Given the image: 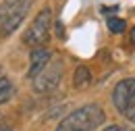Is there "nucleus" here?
I'll list each match as a JSON object with an SVG mask.
<instances>
[{
  "mask_svg": "<svg viewBox=\"0 0 135 131\" xmlns=\"http://www.w3.org/2000/svg\"><path fill=\"white\" fill-rule=\"evenodd\" d=\"M104 121L106 115L100 104H85L65 116L58 123L56 131H96L104 125Z\"/></svg>",
  "mask_w": 135,
  "mask_h": 131,
  "instance_id": "nucleus-1",
  "label": "nucleus"
},
{
  "mask_svg": "<svg viewBox=\"0 0 135 131\" xmlns=\"http://www.w3.org/2000/svg\"><path fill=\"white\" fill-rule=\"evenodd\" d=\"M31 2L33 0H2L0 4V35L2 38L19 29V25L25 21L31 8Z\"/></svg>",
  "mask_w": 135,
  "mask_h": 131,
  "instance_id": "nucleus-2",
  "label": "nucleus"
},
{
  "mask_svg": "<svg viewBox=\"0 0 135 131\" xmlns=\"http://www.w3.org/2000/svg\"><path fill=\"white\" fill-rule=\"evenodd\" d=\"M62 73H65L62 58L52 54L50 63L33 77V92L35 94H50V92H54L58 87L60 79H62Z\"/></svg>",
  "mask_w": 135,
  "mask_h": 131,
  "instance_id": "nucleus-3",
  "label": "nucleus"
},
{
  "mask_svg": "<svg viewBox=\"0 0 135 131\" xmlns=\"http://www.w3.org/2000/svg\"><path fill=\"white\" fill-rule=\"evenodd\" d=\"M50 29H52V11L46 6L42 8L35 19L31 21L29 29L23 35V42L31 48H37V46H44L48 40H50Z\"/></svg>",
  "mask_w": 135,
  "mask_h": 131,
  "instance_id": "nucleus-4",
  "label": "nucleus"
},
{
  "mask_svg": "<svg viewBox=\"0 0 135 131\" xmlns=\"http://www.w3.org/2000/svg\"><path fill=\"white\" fill-rule=\"evenodd\" d=\"M112 104L120 115L135 110V77H127L118 81L112 90Z\"/></svg>",
  "mask_w": 135,
  "mask_h": 131,
  "instance_id": "nucleus-5",
  "label": "nucleus"
},
{
  "mask_svg": "<svg viewBox=\"0 0 135 131\" xmlns=\"http://www.w3.org/2000/svg\"><path fill=\"white\" fill-rule=\"evenodd\" d=\"M52 58V52L48 48H44V46H37V48L31 50V54H29V69H27V77L29 79H33L35 75L44 69V67L50 63Z\"/></svg>",
  "mask_w": 135,
  "mask_h": 131,
  "instance_id": "nucleus-6",
  "label": "nucleus"
},
{
  "mask_svg": "<svg viewBox=\"0 0 135 131\" xmlns=\"http://www.w3.org/2000/svg\"><path fill=\"white\" fill-rule=\"evenodd\" d=\"M89 81H91L89 69H87L85 65H79L77 69H75V75H73V85H75L77 90H83V87L89 85Z\"/></svg>",
  "mask_w": 135,
  "mask_h": 131,
  "instance_id": "nucleus-7",
  "label": "nucleus"
},
{
  "mask_svg": "<svg viewBox=\"0 0 135 131\" xmlns=\"http://www.w3.org/2000/svg\"><path fill=\"white\" fill-rule=\"evenodd\" d=\"M13 94H15L13 81H11L8 77H2V75H0V104L8 102V100L13 98Z\"/></svg>",
  "mask_w": 135,
  "mask_h": 131,
  "instance_id": "nucleus-8",
  "label": "nucleus"
},
{
  "mask_svg": "<svg viewBox=\"0 0 135 131\" xmlns=\"http://www.w3.org/2000/svg\"><path fill=\"white\" fill-rule=\"evenodd\" d=\"M106 25H108V29L112 33H123L127 29V23H125L123 19H117V17H110V19L106 21Z\"/></svg>",
  "mask_w": 135,
  "mask_h": 131,
  "instance_id": "nucleus-9",
  "label": "nucleus"
},
{
  "mask_svg": "<svg viewBox=\"0 0 135 131\" xmlns=\"http://www.w3.org/2000/svg\"><path fill=\"white\" fill-rule=\"evenodd\" d=\"M104 131H129L127 127H123V125H108Z\"/></svg>",
  "mask_w": 135,
  "mask_h": 131,
  "instance_id": "nucleus-10",
  "label": "nucleus"
},
{
  "mask_svg": "<svg viewBox=\"0 0 135 131\" xmlns=\"http://www.w3.org/2000/svg\"><path fill=\"white\" fill-rule=\"evenodd\" d=\"M123 116H127V119H129L131 123H135V110H131V113H125Z\"/></svg>",
  "mask_w": 135,
  "mask_h": 131,
  "instance_id": "nucleus-11",
  "label": "nucleus"
},
{
  "mask_svg": "<svg viewBox=\"0 0 135 131\" xmlns=\"http://www.w3.org/2000/svg\"><path fill=\"white\" fill-rule=\"evenodd\" d=\"M0 131H13L11 127H6V125H0Z\"/></svg>",
  "mask_w": 135,
  "mask_h": 131,
  "instance_id": "nucleus-12",
  "label": "nucleus"
},
{
  "mask_svg": "<svg viewBox=\"0 0 135 131\" xmlns=\"http://www.w3.org/2000/svg\"><path fill=\"white\" fill-rule=\"evenodd\" d=\"M131 42H133V44H135V27H133V29H131Z\"/></svg>",
  "mask_w": 135,
  "mask_h": 131,
  "instance_id": "nucleus-13",
  "label": "nucleus"
},
{
  "mask_svg": "<svg viewBox=\"0 0 135 131\" xmlns=\"http://www.w3.org/2000/svg\"><path fill=\"white\" fill-rule=\"evenodd\" d=\"M0 73H2V69H0Z\"/></svg>",
  "mask_w": 135,
  "mask_h": 131,
  "instance_id": "nucleus-14",
  "label": "nucleus"
}]
</instances>
